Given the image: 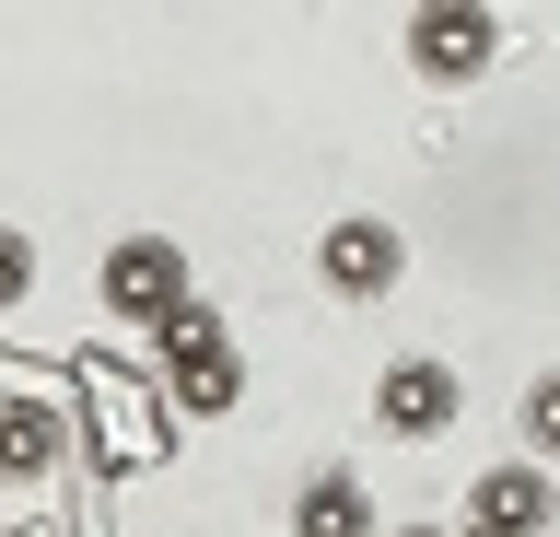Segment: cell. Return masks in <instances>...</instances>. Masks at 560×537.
Wrapping results in <instances>:
<instances>
[{
  "label": "cell",
  "instance_id": "1",
  "mask_svg": "<svg viewBox=\"0 0 560 537\" xmlns=\"http://www.w3.org/2000/svg\"><path fill=\"white\" fill-rule=\"evenodd\" d=\"M152 339H164V386H175V409H234L245 397V362H234V339H222V327L199 316V304H187V316L175 327H152Z\"/></svg>",
  "mask_w": 560,
  "mask_h": 537
},
{
  "label": "cell",
  "instance_id": "8",
  "mask_svg": "<svg viewBox=\"0 0 560 537\" xmlns=\"http://www.w3.org/2000/svg\"><path fill=\"white\" fill-rule=\"evenodd\" d=\"M292 537H374V502H362V479H304V502H292Z\"/></svg>",
  "mask_w": 560,
  "mask_h": 537
},
{
  "label": "cell",
  "instance_id": "13",
  "mask_svg": "<svg viewBox=\"0 0 560 537\" xmlns=\"http://www.w3.org/2000/svg\"><path fill=\"white\" fill-rule=\"evenodd\" d=\"M549 526H560V514H549Z\"/></svg>",
  "mask_w": 560,
  "mask_h": 537
},
{
  "label": "cell",
  "instance_id": "7",
  "mask_svg": "<svg viewBox=\"0 0 560 537\" xmlns=\"http://www.w3.org/2000/svg\"><path fill=\"white\" fill-rule=\"evenodd\" d=\"M70 456V421L47 397H0V479H47Z\"/></svg>",
  "mask_w": 560,
  "mask_h": 537
},
{
  "label": "cell",
  "instance_id": "12",
  "mask_svg": "<svg viewBox=\"0 0 560 537\" xmlns=\"http://www.w3.org/2000/svg\"><path fill=\"white\" fill-rule=\"evenodd\" d=\"M467 537H479V526H467Z\"/></svg>",
  "mask_w": 560,
  "mask_h": 537
},
{
  "label": "cell",
  "instance_id": "4",
  "mask_svg": "<svg viewBox=\"0 0 560 537\" xmlns=\"http://www.w3.org/2000/svg\"><path fill=\"white\" fill-rule=\"evenodd\" d=\"M455 409H467V386H455L444 362H385L374 432H397V444H432V432H455Z\"/></svg>",
  "mask_w": 560,
  "mask_h": 537
},
{
  "label": "cell",
  "instance_id": "3",
  "mask_svg": "<svg viewBox=\"0 0 560 537\" xmlns=\"http://www.w3.org/2000/svg\"><path fill=\"white\" fill-rule=\"evenodd\" d=\"M315 269H327V292H350V304H374V292H397L409 246H397V222L350 211V222H327V246H315Z\"/></svg>",
  "mask_w": 560,
  "mask_h": 537
},
{
  "label": "cell",
  "instance_id": "9",
  "mask_svg": "<svg viewBox=\"0 0 560 537\" xmlns=\"http://www.w3.org/2000/svg\"><path fill=\"white\" fill-rule=\"evenodd\" d=\"M525 444L560 456V374H537V397H525Z\"/></svg>",
  "mask_w": 560,
  "mask_h": 537
},
{
  "label": "cell",
  "instance_id": "2",
  "mask_svg": "<svg viewBox=\"0 0 560 537\" xmlns=\"http://www.w3.org/2000/svg\"><path fill=\"white\" fill-rule=\"evenodd\" d=\"M105 304H117L129 327H175V316H187V246L129 234V246L105 257Z\"/></svg>",
  "mask_w": 560,
  "mask_h": 537
},
{
  "label": "cell",
  "instance_id": "6",
  "mask_svg": "<svg viewBox=\"0 0 560 537\" xmlns=\"http://www.w3.org/2000/svg\"><path fill=\"white\" fill-rule=\"evenodd\" d=\"M549 514H560V491L537 479V467H490L479 491H467V526L479 537H537Z\"/></svg>",
  "mask_w": 560,
  "mask_h": 537
},
{
  "label": "cell",
  "instance_id": "5",
  "mask_svg": "<svg viewBox=\"0 0 560 537\" xmlns=\"http://www.w3.org/2000/svg\"><path fill=\"white\" fill-rule=\"evenodd\" d=\"M490 47H502V24L490 12H467V0H432V12H409V59L432 82H479L490 71Z\"/></svg>",
  "mask_w": 560,
  "mask_h": 537
},
{
  "label": "cell",
  "instance_id": "11",
  "mask_svg": "<svg viewBox=\"0 0 560 537\" xmlns=\"http://www.w3.org/2000/svg\"><path fill=\"white\" fill-rule=\"evenodd\" d=\"M409 537H444V526H409Z\"/></svg>",
  "mask_w": 560,
  "mask_h": 537
},
{
  "label": "cell",
  "instance_id": "10",
  "mask_svg": "<svg viewBox=\"0 0 560 537\" xmlns=\"http://www.w3.org/2000/svg\"><path fill=\"white\" fill-rule=\"evenodd\" d=\"M24 292H35V246H24V234H0V316H12Z\"/></svg>",
  "mask_w": 560,
  "mask_h": 537
}]
</instances>
